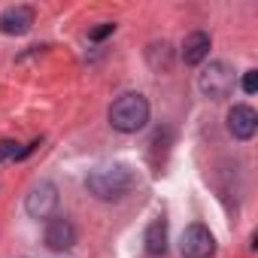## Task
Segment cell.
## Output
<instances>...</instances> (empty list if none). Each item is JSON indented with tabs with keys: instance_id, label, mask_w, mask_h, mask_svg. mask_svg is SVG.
Here are the masks:
<instances>
[{
	"instance_id": "9c48e42d",
	"label": "cell",
	"mask_w": 258,
	"mask_h": 258,
	"mask_svg": "<svg viewBox=\"0 0 258 258\" xmlns=\"http://www.w3.org/2000/svg\"><path fill=\"white\" fill-rule=\"evenodd\" d=\"M210 34L204 31H191L185 40H182V61L185 64H201L207 55H210Z\"/></svg>"
},
{
	"instance_id": "7c38bea8",
	"label": "cell",
	"mask_w": 258,
	"mask_h": 258,
	"mask_svg": "<svg viewBox=\"0 0 258 258\" xmlns=\"http://www.w3.org/2000/svg\"><path fill=\"white\" fill-rule=\"evenodd\" d=\"M112 31H115V25H112V22H103V25H97V28H91V31H88V40L100 43V40H106Z\"/></svg>"
},
{
	"instance_id": "3957f363",
	"label": "cell",
	"mask_w": 258,
	"mask_h": 258,
	"mask_svg": "<svg viewBox=\"0 0 258 258\" xmlns=\"http://www.w3.org/2000/svg\"><path fill=\"white\" fill-rule=\"evenodd\" d=\"M198 85H201V91H204L207 97L222 100V97H228V94L234 91V67L225 64V61H213V64L201 73Z\"/></svg>"
},
{
	"instance_id": "8992f818",
	"label": "cell",
	"mask_w": 258,
	"mask_h": 258,
	"mask_svg": "<svg viewBox=\"0 0 258 258\" xmlns=\"http://www.w3.org/2000/svg\"><path fill=\"white\" fill-rule=\"evenodd\" d=\"M228 131L237 140H252L258 131V112L246 103H237L228 109Z\"/></svg>"
},
{
	"instance_id": "ba28073f",
	"label": "cell",
	"mask_w": 258,
	"mask_h": 258,
	"mask_svg": "<svg viewBox=\"0 0 258 258\" xmlns=\"http://www.w3.org/2000/svg\"><path fill=\"white\" fill-rule=\"evenodd\" d=\"M34 25V10L31 7H10L7 13H0V34L7 37H22Z\"/></svg>"
},
{
	"instance_id": "6da1fadb",
	"label": "cell",
	"mask_w": 258,
	"mask_h": 258,
	"mask_svg": "<svg viewBox=\"0 0 258 258\" xmlns=\"http://www.w3.org/2000/svg\"><path fill=\"white\" fill-rule=\"evenodd\" d=\"M134 179L137 176H134V170L127 164H100V167H94L88 173L85 185L100 201H118V198H124L134 188Z\"/></svg>"
},
{
	"instance_id": "52a82bcc",
	"label": "cell",
	"mask_w": 258,
	"mask_h": 258,
	"mask_svg": "<svg viewBox=\"0 0 258 258\" xmlns=\"http://www.w3.org/2000/svg\"><path fill=\"white\" fill-rule=\"evenodd\" d=\"M46 246L52 252H67L76 246V228L70 219H52L46 225Z\"/></svg>"
},
{
	"instance_id": "30bf717a",
	"label": "cell",
	"mask_w": 258,
	"mask_h": 258,
	"mask_svg": "<svg viewBox=\"0 0 258 258\" xmlns=\"http://www.w3.org/2000/svg\"><path fill=\"white\" fill-rule=\"evenodd\" d=\"M143 243H146V252L149 255H164L167 252V222L161 216L149 222V228L143 234Z\"/></svg>"
},
{
	"instance_id": "4fadbf2b",
	"label": "cell",
	"mask_w": 258,
	"mask_h": 258,
	"mask_svg": "<svg viewBox=\"0 0 258 258\" xmlns=\"http://www.w3.org/2000/svg\"><path fill=\"white\" fill-rule=\"evenodd\" d=\"M243 91H246V94H255V91H258V70H246V76H243Z\"/></svg>"
},
{
	"instance_id": "5b68a950",
	"label": "cell",
	"mask_w": 258,
	"mask_h": 258,
	"mask_svg": "<svg viewBox=\"0 0 258 258\" xmlns=\"http://www.w3.org/2000/svg\"><path fill=\"white\" fill-rule=\"evenodd\" d=\"M25 210L31 219H49L58 210V188L55 182H40L31 188V195L25 198Z\"/></svg>"
},
{
	"instance_id": "277c9868",
	"label": "cell",
	"mask_w": 258,
	"mask_h": 258,
	"mask_svg": "<svg viewBox=\"0 0 258 258\" xmlns=\"http://www.w3.org/2000/svg\"><path fill=\"white\" fill-rule=\"evenodd\" d=\"M179 249H182V258H213L216 255V237L207 225L195 222L182 231Z\"/></svg>"
},
{
	"instance_id": "7a4b0ae2",
	"label": "cell",
	"mask_w": 258,
	"mask_h": 258,
	"mask_svg": "<svg viewBox=\"0 0 258 258\" xmlns=\"http://www.w3.org/2000/svg\"><path fill=\"white\" fill-rule=\"evenodd\" d=\"M149 121V100L137 91H124L109 106V124L121 134H137Z\"/></svg>"
},
{
	"instance_id": "8fae6325",
	"label": "cell",
	"mask_w": 258,
	"mask_h": 258,
	"mask_svg": "<svg viewBox=\"0 0 258 258\" xmlns=\"http://www.w3.org/2000/svg\"><path fill=\"white\" fill-rule=\"evenodd\" d=\"M22 158V149L16 140H0V161H19Z\"/></svg>"
}]
</instances>
